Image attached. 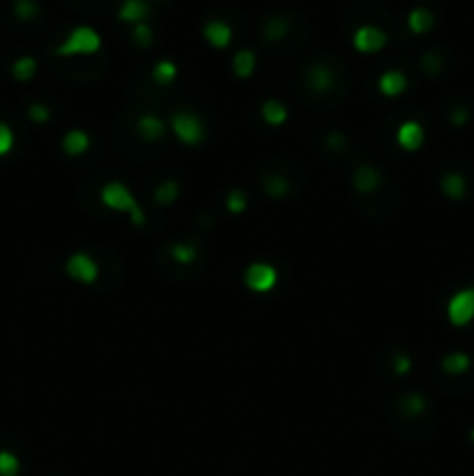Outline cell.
Segmentation results:
<instances>
[{"instance_id": "30bf717a", "label": "cell", "mask_w": 474, "mask_h": 476, "mask_svg": "<svg viewBox=\"0 0 474 476\" xmlns=\"http://www.w3.org/2000/svg\"><path fill=\"white\" fill-rule=\"evenodd\" d=\"M89 147H91V137L82 128L68 130V133L63 135V140H61V149H63V154L72 156V158L84 156L86 152H89Z\"/></svg>"}, {"instance_id": "836d02e7", "label": "cell", "mask_w": 474, "mask_h": 476, "mask_svg": "<svg viewBox=\"0 0 474 476\" xmlns=\"http://www.w3.org/2000/svg\"><path fill=\"white\" fill-rule=\"evenodd\" d=\"M423 68H426L428 74H437L442 70V56L440 54H426V59H423Z\"/></svg>"}, {"instance_id": "8fae6325", "label": "cell", "mask_w": 474, "mask_h": 476, "mask_svg": "<svg viewBox=\"0 0 474 476\" xmlns=\"http://www.w3.org/2000/svg\"><path fill=\"white\" fill-rule=\"evenodd\" d=\"M409 79L407 74L400 70H386L382 77H379V93L386 98H398L407 91Z\"/></svg>"}, {"instance_id": "ba28073f", "label": "cell", "mask_w": 474, "mask_h": 476, "mask_svg": "<svg viewBox=\"0 0 474 476\" xmlns=\"http://www.w3.org/2000/svg\"><path fill=\"white\" fill-rule=\"evenodd\" d=\"M351 186L360 196H372L382 186V172L374 165H358L351 174Z\"/></svg>"}, {"instance_id": "7c38bea8", "label": "cell", "mask_w": 474, "mask_h": 476, "mask_svg": "<svg viewBox=\"0 0 474 476\" xmlns=\"http://www.w3.org/2000/svg\"><path fill=\"white\" fill-rule=\"evenodd\" d=\"M137 135H140L145 142H158V140H163V135H165L163 118L156 116V114L140 116V118H137Z\"/></svg>"}, {"instance_id": "44dd1931", "label": "cell", "mask_w": 474, "mask_h": 476, "mask_svg": "<svg viewBox=\"0 0 474 476\" xmlns=\"http://www.w3.org/2000/svg\"><path fill=\"white\" fill-rule=\"evenodd\" d=\"M256 70V54L251 49H240L235 56H233V72L237 74L240 79H249Z\"/></svg>"}, {"instance_id": "4dcf8cb0", "label": "cell", "mask_w": 474, "mask_h": 476, "mask_svg": "<svg viewBox=\"0 0 474 476\" xmlns=\"http://www.w3.org/2000/svg\"><path fill=\"white\" fill-rule=\"evenodd\" d=\"M37 12H40V8H37L35 0H17L14 3V14L21 19V21H30V19H35Z\"/></svg>"}, {"instance_id": "2e32d148", "label": "cell", "mask_w": 474, "mask_h": 476, "mask_svg": "<svg viewBox=\"0 0 474 476\" xmlns=\"http://www.w3.org/2000/svg\"><path fill=\"white\" fill-rule=\"evenodd\" d=\"M440 189L449 200H463L467 196V181L460 172H446L440 181Z\"/></svg>"}, {"instance_id": "74e56055", "label": "cell", "mask_w": 474, "mask_h": 476, "mask_svg": "<svg viewBox=\"0 0 474 476\" xmlns=\"http://www.w3.org/2000/svg\"><path fill=\"white\" fill-rule=\"evenodd\" d=\"M470 439H472V444H474V428L470 430Z\"/></svg>"}, {"instance_id": "9a60e30c", "label": "cell", "mask_w": 474, "mask_h": 476, "mask_svg": "<svg viewBox=\"0 0 474 476\" xmlns=\"http://www.w3.org/2000/svg\"><path fill=\"white\" fill-rule=\"evenodd\" d=\"M472 367V358L463 351H451L442 358V372L449 374V377H463L465 372H470Z\"/></svg>"}, {"instance_id": "83f0119b", "label": "cell", "mask_w": 474, "mask_h": 476, "mask_svg": "<svg viewBox=\"0 0 474 476\" xmlns=\"http://www.w3.org/2000/svg\"><path fill=\"white\" fill-rule=\"evenodd\" d=\"M21 462L12 451H0V476H19Z\"/></svg>"}, {"instance_id": "484cf974", "label": "cell", "mask_w": 474, "mask_h": 476, "mask_svg": "<svg viewBox=\"0 0 474 476\" xmlns=\"http://www.w3.org/2000/svg\"><path fill=\"white\" fill-rule=\"evenodd\" d=\"M263 35L267 37V40H284L286 35H289V21L282 17H270L265 21V26H263Z\"/></svg>"}, {"instance_id": "4fadbf2b", "label": "cell", "mask_w": 474, "mask_h": 476, "mask_svg": "<svg viewBox=\"0 0 474 476\" xmlns=\"http://www.w3.org/2000/svg\"><path fill=\"white\" fill-rule=\"evenodd\" d=\"M205 40H207L214 49H223L230 45V40H233V30H230L226 21L214 19V21H209L207 26H205Z\"/></svg>"}, {"instance_id": "f1b7e54d", "label": "cell", "mask_w": 474, "mask_h": 476, "mask_svg": "<svg viewBox=\"0 0 474 476\" xmlns=\"http://www.w3.org/2000/svg\"><path fill=\"white\" fill-rule=\"evenodd\" d=\"M17 144V135L14 130H12L10 123L0 121V158H5V156L12 154V149H14Z\"/></svg>"}, {"instance_id": "d6a6232c", "label": "cell", "mask_w": 474, "mask_h": 476, "mask_svg": "<svg viewBox=\"0 0 474 476\" xmlns=\"http://www.w3.org/2000/svg\"><path fill=\"white\" fill-rule=\"evenodd\" d=\"M152 40H154V33H152V28H149L147 23H137V26L133 28V42H135V45L149 47V45H152Z\"/></svg>"}, {"instance_id": "ac0fdd59", "label": "cell", "mask_w": 474, "mask_h": 476, "mask_svg": "<svg viewBox=\"0 0 474 476\" xmlns=\"http://www.w3.org/2000/svg\"><path fill=\"white\" fill-rule=\"evenodd\" d=\"M149 14V5L145 0H123L121 10H118V19L130 23H145Z\"/></svg>"}, {"instance_id": "e575fe53", "label": "cell", "mask_w": 474, "mask_h": 476, "mask_svg": "<svg viewBox=\"0 0 474 476\" xmlns=\"http://www.w3.org/2000/svg\"><path fill=\"white\" fill-rule=\"evenodd\" d=\"M393 369H395V374H409V369H411V358L407 353H398L395 355V360H393Z\"/></svg>"}, {"instance_id": "5bb4252c", "label": "cell", "mask_w": 474, "mask_h": 476, "mask_svg": "<svg viewBox=\"0 0 474 476\" xmlns=\"http://www.w3.org/2000/svg\"><path fill=\"white\" fill-rule=\"evenodd\" d=\"M307 81H309V89L314 93H319V96H323V93H328L330 89H333V70H330L328 65L323 63H316L311 65V70L307 72Z\"/></svg>"}, {"instance_id": "e0dca14e", "label": "cell", "mask_w": 474, "mask_h": 476, "mask_svg": "<svg viewBox=\"0 0 474 476\" xmlns=\"http://www.w3.org/2000/svg\"><path fill=\"white\" fill-rule=\"evenodd\" d=\"M260 116H263V121L267 126L277 128V126H284L286 121H289V110H286L284 103H279V100H265L263 107H260Z\"/></svg>"}, {"instance_id": "ffe728a7", "label": "cell", "mask_w": 474, "mask_h": 476, "mask_svg": "<svg viewBox=\"0 0 474 476\" xmlns=\"http://www.w3.org/2000/svg\"><path fill=\"white\" fill-rule=\"evenodd\" d=\"M179 193H182V186H179L174 179H165V181H161V184L156 186L154 203L161 205V207H170L172 203H177Z\"/></svg>"}, {"instance_id": "603a6c76", "label": "cell", "mask_w": 474, "mask_h": 476, "mask_svg": "<svg viewBox=\"0 0 474 476\" xmlns=\"http://www.w3.org/2000/svg\"><path fill=\"white\" fill-rule=\"evenodd\" d=\"M37 72V61L33 56H21L12 63V77L17 81H30Z\"/></svg>"}, {"instance_id": "d590c367", "label": "cell", "mask_w": 474, "mask_h": 476, "mask_svg": "<svg viewBox=\"0 0 474 476\" xmlns=\"http://www.w3.org/2000/svg\"><path fill=\"white\" fill-rule=\"evenodd\" d=\"M344 147H347L344 135H340V133H330L328 135V149H330V152H342Z\"/></svg>"}, {"instance_id": "cb8c5ba5", "label": "cell", "mask_w": 474, "mask_h": 476, "mask_svg": "<svg viewBox=\"0 0 474 476\" xmlns=\"http://www.w3.org/2000/svg\"><path fill=\"white\" fill-rule=\"evenodd\" d=\"M426 409H428V402H426V397L419 395V393H409V395H404L400 400V411L409 418L421 416V413H426Z\"/></svg>"}, {"instance_id": "d4e9b609", "label": "cell", "mask_w": 474, "mask_h": 476, "mask_svg": "<svg viewBox=\"0 0 474 476\" xmlns=\"http://www.w3.org/2000/svg\"><path fill=\"white\" fill-rule=\"evenodd\" d=\"M170 258L177 262V265H191V262H196L198 258V249L186 242H174L170 247Z\"/></svg>"}, {"instance_id": "3957f363", "label": "cell", "mask_w": 474, "mask_h": 476, "mask_svg": "<svg viewBox=\"0 0 474 476\" xmlns=\"http://www.w3.org/2000/svg\"><path fill=\"white\" fill-rule=\"evenodd\" d=\"M446 318L453 328H465L474 321V286L460 288L446 302Z\"/></svg>"}, {"instance_id": "8992f818", "label": "cell", "mask_w": 474, "mask_h": 476, "mask_svg": "<svg viewBox=\"0 0 474 476\" xmlns=\"http://www.w3.org/2000/svg\"><path fill=\"white\" fill-rule=\"evenodd\" d=\"M65 274L72 281H77V284L89 286V284H96L98 277H101V267H98V262L89 253L77 251L65 260Z\"/></svg>"}, {"instance_id": "7402d4cb", "label": "cell", "mask_w": 474, "mask_h": 476, "mask_svg": "<svg viewBox=\"0 0 474 476\" xmlns=\"http://www.w3.org/2000/svg\"><path fill=\"white\" fill-rule=\"evenodd\" d=\"M260 186H263V191L270 198H284L286 193L291 191L289 179L282 177V174H277V172H272V174H267V177L260 179Z\"/></svg>"}, {"instance_id": "4316f807", "label": "cell", "mask_w": 474, "mask_h": 476, "mask_svg": "<svg viewBox=\"0 0 474 476\" xmlns=\"http://www.w3.org/2000/svg\"><path fill=\"white\" fill-rule=\"evenodd\" d=\"M152 77H154L156 84H161V86L172 84V81L177 79V65H174L172 61H161V63L154 65Z\"/></svg>"}, {"instance_id": "6da1fadb", "label": "cell", "mask_w": 474, "mask_h": 476, "mask_svg": "<svg viewBox=\"0 0 474 476\" xmlns=\"http://www.w3.org/2000/svg\"><path fill=\"white\" fill-rule=\"evenodd\" d=\"M101 203L112 211H121V214H128V218L133 221V225L142 228L147 221L145 209L140 207V203L135 200V196L130 193V189L121 181H107V184L101 189Z\"/></svg>"}, {"instance_id": "5b68a950", "label": "cell", "mask_w": 474, "mask_h": 476, "mask_svg": "<svg viewBox=\"0 0 474 476\" xmlns=\"http://www.w3.org/2000/svg\"><path fill=\"white\" fill-rule=\"evenodd\" d=\"M279 281V274H277V267L270 265V262H251V265L245 270V286L249 288L251 293H270L274 286H277Z\"/></svg>"}, {"instance_id": "f546056e", "label": "cell", "mask_w": 474, "mask_h": 476, "mask_svg": "<svg viewBox=\"0 0 474 476\" xmlns=\"http://www.w3.org/2000/svg\"><path fill=\"white\" fill-rule=\"evenodd\" d=\"M247 203H249L247 193L242 189H233L226 198V209L230 211V214H242V211L247 209Z\"/></svg>"}, {"instance_id": "d6986e66", "label": "cell", "mask_w": 474, "mask_h": 476, "mask_svg": "<svg viewBox=\"0 0 474 476\" xmlns=\"http://www.w3.org/2000/svg\"><path fill=\"white\" fill-rule=\"evenodd\" d=\"M407 26H409L411 33H416V35L428 33V30L435 26V17H433V12L426 10V8H416V10H411V12H409V17H407Z\"/></svg>"}, {"instance_id": "8d00e7d4", "label": "cell", "mask_w": 474, "mask_h": 476, "mask_svg": "<svg viewBox=\"0 0 474 476\" xmlns=\"http://www.w3.org/2000/svg\"><path fill=\"white\" fill-rule=\"evenodd\" d=\"M465 118H467V110H456V114H453V123H456V126H463Z\"/></svg>"}, {"instance_id": "1f68e13d", "label": "cell", "mask_w": 474, "mask_h": 476, "mask_svg": "<svg viewBox=\"0 0 474 476\" xmlns=\"http://www.w3.org/2000/svg\"><path fill=\"white\" fill-rule=\"evenodd\" d=\"M28 118L37 126H42V123H47L49 118H52V110L47 107L45 103H33L28 105Z\"/></svg>"}, {"instance_id": "7a4b0ae2", "label": "cell", "mask_w": 474, "mask_h": 476, "mask_svg": "<svg viewBox=\"0 0 474 476\" xmlns=\"http://www.w3.org/2000/svg\"><path fill=\"white\" fill-rule=\"evenodd\" d=\"M101 47H103V40H101V35H98V30H93L91 26H77L68 33V37L59 47H56V54L59 56H89V54H96Z\"/></svg>"}, {"instance_id": "277c9868", "label": "cell", "mask_w": 474, "mask_h": 476, "mask_svg": "<svg viewBox=\"0 0 474 476\" xmlns=\"http://www.w3.org/2000/svg\"><path fill=\"white\" fill-rule=\"evenodd\" d=\"M170 128L174 137L186 147H198L205 140V123L191 112H174L170 118Z\"/></svg>"}, {"instance_id": "9c48e42d", "label": "cell", "mask_w": 474, "mask_h": 476, "mask_svg": "<svg viewBox=\"0 0 474 476\" xmlns=\"http://www.w3.org/2000/svg\"><path fill=\"white\" fill-rule=\"evenodd\" d=\"M395 140L404 152H419L423 147V142H426V130H423L419 121H404L400 123V128H398Z\"/></svg>"}, {"instance_id": "52a82bcc", "label": "cell", "mask_w": 474, "mask_h": 476, "mask_svg": "<svg viewBox=\"0 0 474 476\" xmlns=\"http://www.w3.org/2000/svg\"><path fill=\"white\" fill-rule=\"evenodd\" d=\"M389 42V37L382 28L377 26H360L353 33V47L358 49L360 54H377L382 52Z\"/></svg>"}]
</instances>
